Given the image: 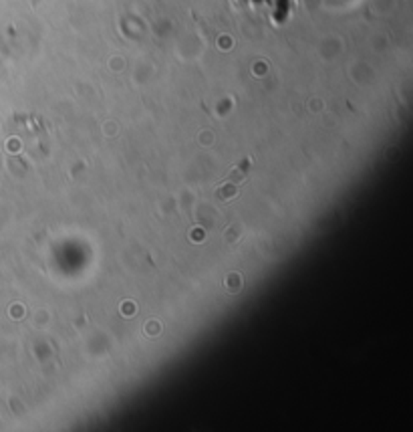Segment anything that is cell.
<instances>
[{"label":"cell","instance_id":"1","mask_svg":"<svg viewBox=\"0 0 413 432\" xmlns=\"http://www.w3.org/2000/svg\"><path fill=\"white\" fill-rule=\"evenodd\" d=\"M248 164H250V160H246L238 170H234L226 180H224V184L220 186L218 190H216V196L222 200V202H226V200H230V198H234L238 192V184L244 180V176H246V172H248Z\"/></svg>","mask_w":413,"mask_h":432}]
</instances>
